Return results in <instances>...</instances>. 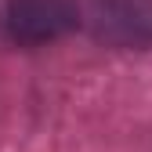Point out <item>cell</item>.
<instances>
[{
  "label": "cell",
  "instance_id": "1",
  "mask_svg": "<svg viewBox=\"0 0 152 152\" xmlns=\"http://www.w3.org/2000/svg\"><path fill=\"white\" fill-rule=\"evenodd\" d=\"M4 36L18 47H44L80 26L76 0H7L0 11Z\"/></svg>",
  "mask_w": 152,
  "mask_h": 152
},
{
  "label": "cell",
  "instance_id": "2",
  "mask_svg": "<svg viewBox=\"0 0 152 152\" xmlns=\"http://www.w3.org/2000/svg\"><path fill=\"white\" fill-rule=\"evenodd\" d=\"M87 22L109 44L145 47L152 44V0H91Z\"/></svg>",
  "mask_w": 152,
  "mask_h": 152
}]
</instances>
